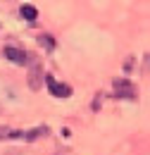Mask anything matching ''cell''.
<instances>
[{"mask_svg":"<svg viewBox=\"0 0 150 155\" xmlns=\"http://www.w3.org/2000/svg\"><path fill=\"white\" fill-rule=\"evenodd\" d=\"M38 41H41V45H43L45 50H53V48H55V41H53V36H38Z\"/></svg>","mask_w":150,"mask_h":155,"instance_id":"ba28073f","label":"cell"},{"mask_svg":"<svg viewBox=\"0 0 150 155\" xmlns=\"http://www.w3.org/2000/svg\"><path fill=\"white\" fill-rule=\"evenodd\" d=\"M114 98H119V100L129 98V100H133V98H136L133 84H131V81H126V79H114Z\"/></svg>","mask_w":150,"mask_h":155,"instance_id":"6da1fadb","label":"cell"},{"mask_svg":"<svg viewBox=\"0 0 150 155\" xmlns=\"http://www.w3.org/2000/svg\"><path fill=\"white\" fill-rule=\"evenodd\" d=\"M5 58L10 60V62H15V64H26L29 62V55L21 48H17V45H7L5 48Z\"/></svg>","mask_w":150,"mask_h":155,"instance_id":"277c9868","label":"cell"},{"mask_svg":"<svg viewBox=\"0 0 150 155\" xmlns=\"http://www.w3.org/2000/svg\"><path fill=\"white\" fill-rule=\"evenodd\" d=\"M43 86V67L36 58H31V69H29V88L31 91H38Z\"/></svg>","mask_w":150,"mask_h":155,"instance_id":"3957f363","label":"cell"},{"mask_svg":"<svg viewBox=\"0 0 150 155\" xmlns=\"http://www.w3.org/2000/svg\"><path fill=\"white\" fill-rule=\"evenodd\" d=\"M19 15H21V17H24L26 21H31V24H34V21H36V17H38V10L34 7V5H21Z\"/></svg>","mask_w":150,"mask_h":155,"instance_id":"5b68a950","label":"cell"},{"mask_svg":"<svg viewBox=\"0 0 150 155\" xmlns=\"http://www.w3.org/2000/svg\"><path fill=\"white\" fill-rule=\"evenodd\" d=\"M45 134H50L48 127H38V129H31V131L21 134V138H26V141H36V138H41V136H45Z\"/></svg>","mask_w":150,"mask_h":155,"instance_id":"52a82bcc","label":"cell"},{"mask_svg":"<svg viewBox=\"0 0 150 155\" xmlns=\"http://www.w3.org/2000/svg\"><path fill=\"white\" fill-rule=\"evenodd\" d=\"M24 131L12 129V127H0V141H7V138H21Z\"/></svg>","mask_w":150,"mask_h":155,"instance_id":"8992f818","label":"cell"},{"mask_svg":"<svg viewBox=\"0 0 150 155\" xmlns=\"http://www.w3.org/2000/svg\"><path fill=\"white\" fill-rule=\"evenodd\" d=\"M43 79H45V86L50 88V93L55 98H69L72 96V86L69 84H60L55 77H43Z\"/></svg>","mask_w":150,"mask_h":155,"instance_id":"7a4b0ae2","label":"cell"}]
</instances>
